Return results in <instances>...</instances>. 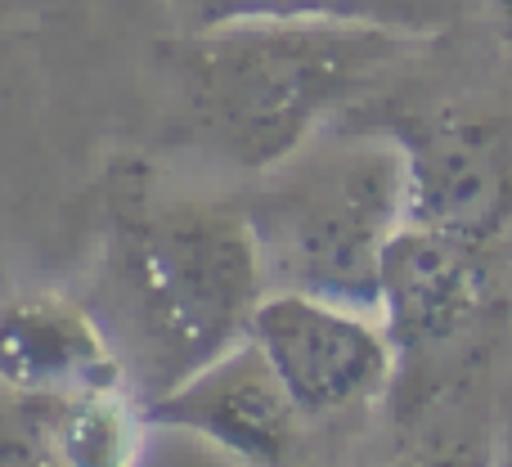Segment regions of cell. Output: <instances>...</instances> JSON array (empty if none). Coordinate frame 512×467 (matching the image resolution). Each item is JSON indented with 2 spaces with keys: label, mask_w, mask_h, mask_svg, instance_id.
<instances>
[{
  "label": "cell",
  "mask_w": 512,
  "mask_h": 467,
  "mask_svg": "<svg viewBox=\"0 0 512 467\" xmlns=\"http://www.w3.org/2000/svg\"><path fill=\"white\" fill-rule=\"evenodd\" d=\"M418 41V32L346 18H248L176 32L158 59L194 149L265 176L306 149L319 126L364 104L414 59Z\"/></svg>",
  "instance_id": "obj_1"
},
{
  "label": "cell",
  "mask_w": 512,
  "mask_h": 467,
  "mask_svg": "<svg viewBox=\"0 0 512 467\" xmlns=\"http://www.w3.org/2000/svg\"><path fill=\"white\" fill-rule=\"evenodd\" d=\"M108 297L149 400L248 342L265 270L239 203L158 194L149 180L113 189Z\"/></svg>",
  "instance_id": "obj_2"
},
{
  "label": "cell",
  "mask_w": 512,
  "mask_h": 467,
  "mask_svg": "<svg viewBox=\"0 0 512 467\" xmlns=\"http://www.w3.org/2000/svg\"><path fill=\"white\" fill-rule=\"evenodd\" d=\"M265 292H310L378 315L382 256L409 225V162L396 135L310 140L243 194Z\"/></svg>",
  "instance_id": "obj_3"
},
{
  "label": "cell",
  "mask_w": 512,
  "mask_h": 467,
  "mask_svg": "<svg viewBox=\"0 0 512 467\" xmlns=\"http://www.w3.org/2000/svg\"><path fill=\"white\" fill-rule=\"evenodd\" d=\"M248 342L306 423L355 414L396 378V346L382 319L310 292H265L252 310Z\"/></svg>",
  "instance_id": "obj_4"
},
{
  "label": "cell",
  "mask_w": 512,
  "mask_h": 467,
  "mask_svg": "<svg viewBox=\"0 0 512 467\" xmlns=\"http://www.w3.org/2000/svg\"><path fill=\"white\" fill-rule=\"evenodd\" d=\"M387 135H396L409 162V225L472 243L499 230L512 212V140L504 126L436 113Z\"/></svg>",
  "instance_id": "obj_5"
},
{
  "label": "cell",
  "mask_w": 512,
  "mask_h": 467,
  "mask_svg": "<svg viewBox=\"0 0 512 467\" xmlns=\"http://www.w3.org/2000/svg\"><path fill=\"white\" fill-rule=\"evenodd\" d=\"M149 414L158 423L207 436L252 467L301 463V423L306 418L297 414L283 382L274 378V369L252 342L230 346L176 391L149 400Z\"/></svg>",
  "instance_id": "obj_6"
},
{
  "label": "cell",
  "mask_w": 512,
  "mask_h": 467,
  "mask_svg": "<svg viewBox=\"0 0 512 467\" xmlns=\"http://www.w3.org/2000/svg\"><path fill=\"white\" fill-rule=\"evenodd\" d=\"M486 283L490 274L472 238L405 225L387 243L378 292V319L396 346V360L445 351V342L481 315Z\"/></svg>",
  "instance_id": "obj_7"
},
{
  "label": "cell",
  "mask_w": 512,
  "mask_h": 467,
  "mask_svg": "<svg viewBox=\"0 0 512 467\" xmlns=\"http://www.w3.org/2000/svg\"><path fill=\"white\" fill-rule=\"evenodd\" d=\"M0 382L23 400L122 387V360L104 328L77 306L27 297L0 306Z\"/></svg>",
  "instance_id": "obj_8"
},
{
  "label": "cell",
  "mask_w": 512,
  "mask_h": 467,
  "mask_svg": "<svg viewBox=\"0 0 512 467\" xmlns=\"http://www.w3.org/2000/svg\"><path fill=\"white\" fill-rule=\"evenodd\" d=\"M32 432L54 467H126L135 450V423L122 387L77 396L27 400Z\"/></svg>",
  "instance_id": "obj_9"
},
{
  "label": "cell",
  "mask_w": 512,
  "mask_h": 467,
  "mask_svg": "<svg viewBox=\"0 0 512 467\" xmlns=\"http://www.w3.org/2000/svg\"><path fill=\"white\" fill-rule=\"evenodd\" d=\"M176 14V32L248 23V18H346L396 32H436L459 18V0H162Z\"/></svg>",
  "instance_id": "obj_10"
},
{
  "label": "cell",
  "mask_w": 512,
  "mask_h": 467,
  "mask_svg": "<svg viewBox=\"0 0 512 467\" xmlns=\"http://www.w3.org/2000/svg\"><path fill=\"white\" fill-rule=\"evenodd\" d=\"M405 467H486V436L463 409H427L405 445Z\"/></svg>",
  "instance_id": "obj_11"
},
{
  "label": "cell",
  "mask_w": 512,
  "mask_h": 467,
  "mask_svg": "<svg viewBox=\"0 0 512 467\" xmlns=\"http://www.w3.org/2000/svg\"><path fill=\"white\" fill-rule=\"evenodd\" d=\"M486 5L495 9V14H499V23H504L508 32H512V0H486Z\"/></svg>",
  "instance_id": "obj_12"
}]
</instances>
